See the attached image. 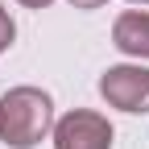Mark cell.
I'll list each match as a JSON object with an SVG mask.
<instances>
[{"label":"cell","instance_id":"obj_1","mask_svg":"<svg viewBox=\"0 0 149 149\" xmlns=\"http://www.w3.org/2000/svg\"><path fill=\"white\" fill-rule=\"evenodd\" d=\"M0 116H4V133L0 141H8L13 149H29L50 133V120H54V108L50 95L37 87H13L4 100H0Z\"/></svg>","mask_w":149,"mask_h":149},{"label":"cell","instance_id":"obj_2","mask_svg":"<svg viewBox=\"0 0 149 149\" xmlns=\"http://www.w3.org/2000/svg\"><path fill=\"white\" fill-rule=\"evenodd\" d=\"M100 95L112 108L149 112V70L145 66H112L104 79H100Z\"/></svg>","mask_w":149,"mask_h":149},{"label":"cell","instance_id":"obj_3","mask_svg":"<svg viewBox=\"0 0 149 149\" xmlns=\"http://www.w3.org/2000/svg\"><path fill=\"white\" fill-rule=\"evenodd\" d=\"M54 149H112V124L100 112H70L54 128Z\"/></svg>","mask_w":149,"mask_h":149},{"label":"cell","instance_id":"obj_4","mask_svg":"<svg viewBox=\"0 0 149 149\" xmlns=\"http://www.w3.org/2000/svg\"><path fill=\"white\" fill-rule=\"evenodd\" d=\"M112 37H116V46L124 54H133V58H149V13L133 8V13H124L116 29H112Z\"/></svg>","mask_w":149,"mask_h":149},{"label":"cell","instance_id":"obj_5","mask_svg":"<svg viewBox=\"0 0 149 149\" xmlns=\"http://www.w3.org/2000/svg\"><path fill=\"white\" fill-rule=\"evenodd\" d=\"M13 33H17V29H13V17L4 13V4H0V50L13 46Z\"/></svg>","mask_w":149,"mask_h":149},{"label":"cell","instance_id":"obj_6","mask_svg":"<svg viewBox=\"0 0 149 149\" xmlns=\"http://www.w3.org/2000/svg\"><path fill=\"white\" fill-rule=\"evenodd\" d=\"M70 4H79V8H95V4H104V0H70Z\"/></svg>","mask_w":149,"mask_h":149},{"label":"cell","instance_id":"obj_7","mask_svg":"<svg viewBox=\"0 0 149 149\" xmlns=\"http://www.w3.org/2000/svg\"><path fill=\"white\" fill-rule=\"evenodd\" d=\"M21 4H29V8H46L50 0H21Z\"/></svg>","mask_w":149,"mask_h":149},{"label":"cell","instance_id":"obj_8","mask_svg":"<svg viewBox=\"0 0 149 149\" xmlns=\"http://www.w3.org/2000/svg\"><path fill=\"white\" fill-rule=\"evenodd\" d=\"M0 133H4V116H0Z\"/></svg>","mask_w":149,"mask_h":149},{"label":"cell","instance_id":"obj_9","mask_svg":"<svg viewBox=\"0 0 149 149\" xmlns=\"http://www.w3.org/2000/svg\"><path fill=\"white\" fill-rule=\"evenodd\" d=\"M133 4H149V0H133Z\"/></svg>","mask_w":149,"mask_h":149}]
</instances>
